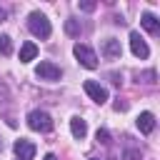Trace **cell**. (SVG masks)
<instances>
[{
	"mask_svg": "<svg viewBox=\"0 0 160 160\" xmlns=\"http://www.w3.org/2000/svg\"><path fill=\"white\" fill-rule=\"evenodd\" d=\"M5 100H10V92H8V88L0 82V102H5Z\"/></svg>",
	"mask_w": 160,
	"mask_h": 160,
	"instance_id": "cell-19",
	"label": "cell"
},
{
	"mask_svg": "<svg viewBox=\"0 0 160 160\" xmlns=\"http://www.w3.org/2000/svg\"><path fill=\"white\" fill-rule=\"evenodd\" d=\"M35 55H38L35 42H22L20 45V62H30V60H35Z\"/></svg>",
	"mask_w": 160,
	"mask_h": 160,
	"instance_id": "cell-12",
	"label": "cell"
},
{
	"mask_svg": "<svg viewBox=\"0 0 160 160\" xmlns=\"http://www.w3.org/2000/svg\"><path fill=\"white\" fill-rule=\"evenodd\" d=\"M95 140H98V142H102V145H108V142H110V132H108L105 128H98V132H95Z\"/></svg>",
	"mask_w": 160,
	"mask_h": 160,
	"instance_id": "cell-16",
	"label": "cell"
},
{
	"mask_svg": "<svg viewBox=\"0 0 160 160\" xmlns=\"http://www.w3.org/2000/svg\"><path fill=\"white\" fill-rule=\"evenodd\" d=\"M5 18H8V12H5V8H0V22H5Z\"/></svg>",
	"mask_w": 160,
	"mask_h": 160,
	"instance_id": "cell-22",
	"label": "cell"
},
{
	"mask_svg": "<svg viewBox=\"0 0 160 160\" xmlns=\"http://www.w3.org/2000/svg\"><path fill=\"white\" fill-rule=\"evenodd\" d=\"M28 30L35 35V38H50V32H52V28H50V20L40 12V10H32L30 15H28Z\"/></svg>",
	"mask_w": 160,
	"mask_h": 160,
	"instance_id": "cell-1",
	"label": "cell"
},
{
	"mask_svg": "<svg viewBox=\"0 0 160 160\" xmlns=\"http://www.w3.org/2000/svg\"><path fill=\"white\" fill-rule=\"evenodd\" d=\"M102 55H105L108 60H118V58L122 55V48H120V40H115V38H108V40L102 42Z\"/></svg>",
	"mask_w": 160,
	"mask_h": 160,
	"instance_id": "cell-9",
	"label": "cell"
},
{
	"mask_svg": "<svg viewBox=\"0 0 160 160\" xmlns=\"http://www.w3.org/2000/svg\"><path fill=\"white\" fill-rule=\"evenodd\" d=\"M112 108H115L118 112H122V110H128V102H122V100H118V102H115Z\"/></svg>",
	"mask_w": 160,
	"mask_h": 160,
	"instance_id": "cell-21",
	"label": "cell"
},
{
	"mask_svg": "<svg viewBox=\"0 0 160 160\" xmlns=\"http://www.w3.org/2000/svg\"><path fill=\"white\" fill-rule=\"evenodd\" d=\"M28 128L35 132H50L52 130V118L45 110H30L28 112Z\"/></svg>",
	"mask_w": 160,
	"mask_h": 160,
	"instance_id": "cell-2",
	"label": "cell"
},
{
	"mask_svg": "<svg viewBox=\"0 0 160 160\" xmlns=\"http://www.w3.org/2000/svg\"><path fill=\"white\" fill-rule=\"evenodd\" d=\"M82 88H85V92L90 95V100H95L98 105L108 102V90H105L100 82H95V80H85V82H82Z\"/></svg>",
	"mask_w": 160,
	"mask_h": 160,
	"instance_id": "cell-5",
	"label": "cell"
},
{
	"mask_svg": "<svg viewBox=\"0 0 160 160\" xmlns=\"http://www.w3.org/2000/svg\"><path fill=\"white\" fill-rule=\"evenodd\" d=\"M135 80H138V82L155 85V82H158V72H155V70H145V72H138V75H135Z\"/></svg>",
	"mask_w": 160,
	"mask_h": 160,
	"instance_id": "cell-14",
	"label": "cell"
},
{
	"mask_svg": "<svg viewBox=\"0 0 160 160\" xmlns=\"http://www.w3.org/2000/svg\"><path fill=\"white\" fill-rule=\"evenodd\" d=\"M78 8H80V10H85V12H92L98 5H95L92 0H82V2H78Z\"/></svg>",
	"mask_w": 160,
	"mask_h": 160,
	"instance_id": "cell-17",
	"label": "cell"
},
{
	"mask_svg": "<svg viewBox=\"0 0 160 160\" xmlns=\"http://www.w3.org/2000/svg\"><path fill=\"white\" fill-rule=\"evenodd\" d=\"M88 160H98V158H88Z\"/></svg>",
	"mask_w": 160,
	"mask_h": 160,
	"instance_id": "cell-24",
	"label": "cell"
},
{
	"mask_svg": "<svg viewBox=\"0 0 160 160\" xmlns=\"http://www.w3.org/2000/svg\"><path fill=\"white\" fill-rule=\"evenodd\" d=\"M65 32H68V35H72V38H80V32H82V25H80V20H75V18H68V20H65Z\"/></svg>",
	"mask_w": 160,
	"mask_h": 160,
	"instance_id": "cell-13",
	"label": "cell"
},
{
	"mask_svg": "<svg viewBox=\"0 0 160 160\" xmlns=\"http://www.w3.org/2000/svg\"><path fill=\"white\" fill-rule=\"evenodd\" d=\"M12 150H15V155H18V160H32V158H35V145H32L30 140H25V138H20V140H15V145H12Z\"/></svg>",
	"mask_w": 160,
	"mask_h": 160,
	"instance_id": "cell-7",
	"label": "cell"
},
{
	"mask_svg": "<svg viewBox=\"0 0 160 160\" xmlns=\"http://www.w3.org/2000/svg\"><path fill=\"white\" fill-rule=\"evenodd\" d=\"M135 125H138V130H140L142 135H150V132L155 130V115L145 110V112H140V115H138V120H135Z\"/></svg>",
	"mask_w": 160,
	"mask_h": 160,
	"instance_id": "cell-8",
	"label": "cell"
},
{
	"mask_svg": "<svg viewBox=\"0 0 160 160\" xmlns=\"http://www.w3.org/2000/svg\"><path fill=\"white\" fill-rule=\"evenodd\" d=\"M142 155H140V150H125V155H122V160H140Z\"/></svg>",
	"mask_w": 160,
	"mask_h": 160,
	"instance_id": "cell-18",
	"label": "cell"
},
{
	"mask_svg": "<svg viewBox=\"0 0 160 160\" xmlns=\"http://www.w3.org/2000/svg\"><path fill=\"white\" fill-rule=\"evenodd\" d=\"M35 75H38L40 80H60L62 70H60L55 62H50V60H42V62L35 68Z\"/></svg>",
	"mask_w": 160,
	"mask_h": 160,
	"instance_id": "cell-4",
	"label": "cell"
},
{
	"mask_svg": "<svg viewBox=\"0 0 160 160\" xmlns=\"http://www.w3.org/2000/svg\"><path fill=\"white\" fill-rule=\"evenodd\" d=\"M130 50H132V55L140 58V60H145V58L150 55V48H148V42L140 38V32H130Z\"/></svg>",
	"mask_w": 160,
	"mask_h": 160,
	"instance_id": "cell-6",
	"label": "cell"
},
{
	"mask_svg": "<svg viewBox=\"0 0 160 160\" xmlns=\"http://www.w3.org/2000/svg\"><path fill=\"white\" fill-rule=\"evenodd\" d=\"M110 82H112V85H120V82H122V78H120L118 72H110Z\"/></svg>",
	"mask_w": 160,
	"mask_h": 160,
	"instance_id": "cell-20",
	"label": "cell"
},
{
	"mask_svg": "<svg viewBox=\"0 0 160 160\" xmlns=\"http://www.w3.org/2000/svg\"><path fill=\"white\" fill-rule=\"evenodd\" d=\"M70 132H72V138L82 140V138L88 135V122H85L82 118H72V120H70Z\"/></svg>",
	"mask_w": 160,
	"mask_h": 160,
	"instance_id": "cell-11",
	"label": "cell"
},
{
	"mask_svg": "<svg viewBox=\"0 0 160 160\" xmlns=\"http://www.w3.org/2000/svg\"><path fill=\"white\" fill-rule=\"evenodd\" d=\"M72 52H75V58H78V62H80L82 68H88V70H95V68H98V55H95L92 48H88V45H82V42H75Z\"/></svg>",
	"mask_w": 160,
	"mask_h": 160,
	"instance_id": "cell-3",
	"label": "cell"
},
{
	"mask_svg": "<svg viewBox=\"0 0 160 160\" xmlns=\"http://www.w3.org/2000/svg\"><path fill=\"white\" fill-rule=\"evenodd\" d=\"M140 25L150 32V35H158L160 32V20L152 15V12H142V18H140Z\"/></svg>",
	"mask_w": 160,
	"mask_h": 160,
	"instance_id": "cell-10",
	"label": "cell"
},
{
	"mask_svg": "<svg viewBox=\"0 0 160 160\" xmlns=\"http://www.w3.org/2000/svg\"><path fill=\"white\" fill-rule=\"evenodd\" d=\"M42 160H58V158H55V155H52V152H48V155H45V158H42Z\"/></svg>",
	"mask_w": 160,
	"mask_h": 160,
	"instance_id": "cell-23",
	"label": "cell"
},
{
	"mask_svg": "<svg viewBox=\"0 0 160 160\" xmlns=\"http://www.w3.org/2000/svg\"><path fill=\"white\" fill-rule=\"evenodd\" d=\"M10 52H12V38L0 35V55H10Z\"/></svg>",
	"mask_w": 160,
	"mask_h": 160,
	"instance_id": "cell-15",
	"label": "cell"
}]
</instances>
